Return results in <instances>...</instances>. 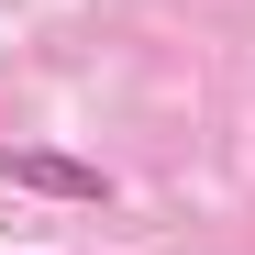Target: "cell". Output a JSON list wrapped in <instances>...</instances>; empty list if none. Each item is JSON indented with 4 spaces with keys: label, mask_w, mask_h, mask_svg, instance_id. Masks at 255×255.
Instances as JSON below:
<instances>
[{
    "label": "cell",
    "mask_w": 255,
    "mask_h": 255,
    "mask_svg": "<svg viewBox=\"0 0 255 255\" xmlns=\"http://www.w3.org/2000/svg\"><path fill=\"white\" fill-rule=\"evenodd\" d=\"M0 178H11V189H45V200H111L100 166H78L56 144H0Z\"/></svg>",
    "instance_id": "cell-1"
}]
</instances>
